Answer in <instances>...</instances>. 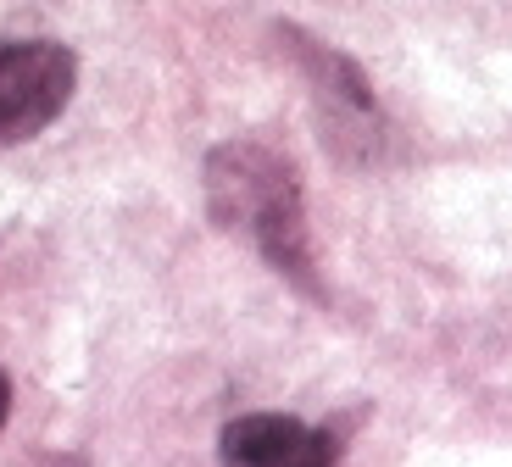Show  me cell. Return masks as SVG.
Wrapping results in <instances>:
<instances>
[{
    "instance_id": "cell-4",
    "label": "cell",
    "mask_w": 512,
    "mask_h": 467,
    "mask_svg": "<svg viewBox=\"0 0 512 467\" xmlns=\"http://www.w3.org/2000/svg\"><path fill=\"white\" fill-rule=\"evenodd\" d=\"M223 467H340V440L284 412H245L218 434Z\"/></svg>"
},
{
    "instance_id": "cell-6",
    "label": "cell",
    "mask_w": 512,
    "mask_h": 467,
    "mask_svg": "<svg viewBox=\"0 0 512 467\" xmlns=\"http://www.w3.org/2000/svg\"><path fill=\"white\" fill-rule=\"evenodd\" d=\"M6 417H12V379L0 373V429H6Z\"/></svg>"
},
{
    "instance_id": "cell-5",
    "label": "cell",
    "mask_w": 512,
    "mask_h": 467,
    "mask_svg": "<svg viewBox=\"0 0 512 467\" xmlns=\"http://www.w3.org/2000/svg\"><path fill=\"white\" fill-rule=\"evenodd\" d=\"M34 467H90L84 456H73V451H62V456H45V462H34Z\"/></svg>"
},
{
    "instance_id": "cell-1",
    "label": "cell",
    "mask_w": 512,
    "mask_h": 467,
    "mask_svg": "<svg viewBox=\"0 0 512 467\" xmlns=\"http://www.w3.org/2000/svg\"><path fill=\"white\" fill-rule=\"evenodd\" d=\"M201 195L223 234L245 240L301 295L323 301L307 228V190H301V173H295L290 156H279L262 139H223L201 162Z\"/></svg>"
},
{
    "instance_id": "cell-2",
    "label": "cell",
    "mask_w": 512,
    "mask_h": 467,
    "mask_svg": "<svg viewBox=\"0 0 512 467\" xmlns=\"http://www.w3.org/2000/svg\"><path fill=\"white\" fill-rule=\"evenodd\" d=\"M279 45L290 51V62L301 67V78L312 89L323 145H334L346 162H379L384 139H390V123L379 112V95H373L368 73L351 56H340L334 45L301 34L295 23H279Z\"/></svg>"
},
{
    "instance_id": "cell-3",
    "label": "cell",
    "mask_w": 512,
    "mask_h": 467,
    "mask_svg": "<svg viewBox=\"0 0 512 467\" xmlns=\"http://www.w3.org/2000/svg\"><path fill=\"white\" fill-rule=\"evenodd\" d=\"M78 89V56L62 39H0V151L39 139Z\"/></svg>"
}]
</instances>
